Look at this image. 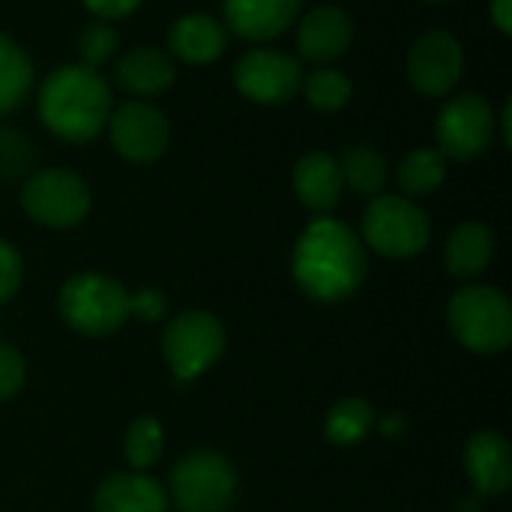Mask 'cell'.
Masks as SVG:
<instances>
[{"mask_svg":"<svg viewBox=\"0 0 512 512\" xmlns=\"http://www.w3.org/2000/svg\"><path fill=\"white\" fill-rule=\"evenodd\" d=\"M342 180L357 192V195H378L387 183V162L375 147H351L345 159L339 162Z\"/></svg>","mask_w":512,"mask_h":512,"instance_id":"603a6c76","label":"cell"},{"mask_svg":"<svg viewBox=\"0 0 512 512\" xmlns=\"http://www.w3.org/2000/svg\"><path fill=\"white\" fill-rule=\"evenodd\" d=\"M447 321L459 345L474 354H501L512 342V306L492 285H468L453 294Z\"/></svg>","mask_w":512,"mask_h":512,"instance_id":"3957f363","label":"cell"},{"mask_svg":"<svg viewBox=\"0 0 512 512\" xmlns=\"http://www.w3.org/2000/svg\"><path fill=\"white\" fill-rule=\"evenodd\" d=\"M303 0H222L228 27L252 42L279 36L297 18Z\"/></svg>","mask_w":512,"mask_h":512,"instance_id":"5bb4252c","label":"cell"},{"mask_svg":"<svg viewBox=\"0 0 512 512\" xmlns=\"http://www.w3.org/2000/svg\"><path fill=\"white\" fill-rule=\"evenodd\" d=\"M111 144L129 162H153L168 147V120L147 102H126L111 117Z\"/></svg>","mask_w":512,"mask_h":512,"instance_id":"7c38bea8","label":"cell"},{"mask_svg":"<svg viewBox=\"0 0 512 512\" xmlns=\"http://www.w3.org/2000/svg\"><path fill=\"white\" fill-rule=\"evenodd\" d=\"M162 354L177 381H195L225 354V327L210 312H183L168 324Z\"/></svg>","mask_w":512,"mask_h":512,"instance_id":"52a82bcc","label":"cell"},{"mask_svg":"<svg viewBox=\"0 0 512 512\" xmlns=\"http://www.w3.org/2000/svg\"><path fill=\"white\" fill-rule=\"evenodd\" d=\"M162 450H165V432H162L159 420L156 417H138L126 432V444H123L126 462L135 471H147L159 462Z\"/></svg>","mask_w":512,"mask_h":512,"instance_id":"d4e9b609","label":"cell"},{"mask_svg":"<svg viewBox=\"0 0 512 512\" xmlns=\"http://www.w3.org/2000/svg\"><path fill=\"white\" fill-rule=\"evenodd\" d=\"M24 378H27L24 357L12 345H0V405L18 396V390L24 387Z\"/></svg>","mask_w":512,"mask_h":512,"instance_id":"f1b7e54d","label":"cell"},{"mask_svg":"<svg viewBox=\"0 0 512 512\" xmlns=\"http://www.w3.org/2000/svg\"><path fill=\"white\" fill-rule=\"evenodd\" d=\"M33 165L30 141L9 126H0V177H21Z\"/></svg>","mask_w":512,"mask_h":512,"instance_id":"83f0119b","label":"cell"},{"mask_svg":"<svg viewBox=\"0 0 512 512\" xmlns=\"http://www.w3.org/2000/svg\"><path fill=\"white\" fill-rule=\"evenodd\" d=\"M168 492L147 474H111L96 489V512H168Z\"/></svg>","mask_w":512,"mask_h":512,"instance_id":"2e32d148","label":"cell"},{"mask_svg":"<svg viewBox=\"0 0 512 512\" xmlns=\"http://www.w3.org/2000/svg\"><path fill=\"white\" fill-rule=\"evenodd\" d=\"M168 312V300L162 291L156 288H147V291H138V294H129V315H135L138 321H162Z\"/></svg>","mask_w":512,"mask_h":512,"instance_id":"4dcf8cb0","label":"cell"},{"mask_svg":"<svg viewBox=\"0 0 512 512\" xmlns=\"http://www.w3.org/2000/svg\"><path fill=\"white\" fill-rule=\"evenodd\" d=\"M39 117L63 141L84 144L96 138L111 117V93L99 72L60 66L39 87Z\"/></svg>","mask_w":512,"mask_h":512,"instance_id":"7a4b0ae2","label":"cell"},{"mask_svg":"<svg viewBox=\"0 0 512 512\" xmlns=\"http://www.w3.org/2000/svg\"><path fill=\"white\" fill-rule=\"evenodd\" d=\"M117 48V30L108 21H93L81 30L78 36V66L84 69H99Z\"/></svg>","mask_w":512,"mask_h":512,"instance_id":"4316f807","label":"cell"},{"mask_svg":"<svg viewBox=\"0 0 512 512\" xmlns=\"http://www.w3.org/2000/svg\"><path fill=\"white\" fill-rule=\"evenodd\" d=\"M168 42L186 63H213L225 51V27L213 15L192 12L171 24Z\"/></svg>","mask_w":512,"mask_h":512,"instance_id":"d6986e66","label":"cell"},{"mask_svg":"<svg viewBox=\"0 0 512 512\" xmlns=\"http://www.w3.org/2000/svg\"><path fill=\"white\" fill-rule=\"evenodd\" d=\"M60 315L81 336H111L129 318V291L105 273H78L60 291Z\"/></svg>","mask_w":512,"mask_h":512,"instance_id":"277c9868","label":"cell"},{"mask_svg":"<svg viewBox=\"0 0 512 512\" xmlns=\"http://www.w3.org/2000/svg\"><path fill=\"white\" fill-rule=\"evenodd\" d=\"M117 84L135 96H156L174 84V60L159 48H132L114 66Z\"/></svg>","mask_w":512,"mask_h":512,"instance_id":"ac0fdd59","label":"cell"},{"mask_svg":"<svg viewBox=\"0 0 512 512\" xmlns=\"http://www.w3.org/2000/svg\"><path fill=\"white\" fill-rule=\"evenodd\" d=\"M465 468L480 495H504L512 483V450L501 432H480L465 450Z\"/></svg>","mask_w":512,"mask_h":512,"instance_id":"9a60e30c","label":"cell"},{"mask_svg":"<svg viewBox=\"0 0 512 512\" xmlns=\"http://www.w3.org/2000/svg\"><path fill=\"white\" fill-rule=\"evenodd\" d=\"M489 12H492V21H495V27H498L504 36H510L512 33V0H492Z\"/></svg>","mask_w":512,"mask_h":512,"instance_id":"d6a6232c","label":"cell"},{"mask_svg":"<svg viewBox=\"0 0 512 512\" xmlns=\"http://www.w3.org/2000/svg\"><path fill=\"white\" fill-rule=\"evenodd\" d=\"M21 207L33 222L45 228H72L90 210V189L78 174L48 168L24 183Z\"/></svg>","mask_w":512,"mask_h":512,"instance_id":"ba28073f","label":"cell"},{"mask_svg":"<svg viewBox=\"0 0 512 512\" xmlns=\"http://www.w3.org/2000/svg\"><path fill=\"white\" fill-rule=\"evenodd\" d=\"M291 270L303 294L321 303H336L363 285L369 261L363 240L348 225L321 216L297 240Z\"/></svg>","mask_w":512,"mask_h":512,"instance_id":"6da1fadb","label":"cell"},{"mask_svg":"<svg viewBox=\"0 0 512 512\" xmlns=\"http://www.w3.org/2000/svg\"><path fill=\"white\" fill-rule=\"evenodd\" d=\"M495 258V234L480 222L459 225L447 240V270L456 279L480 276Z\"/></svg>","mask_w":512,"mask_h":512,"instance_id":"ffe728a7","label":"cell"},{"mask_svg":"<svg viewBox=\"0 0 512 512\" xmlns=\"http://www.w3.org/2000/svg\"><path fill=\"white\" fill-rule=\"evenodd\" d=\"M306 99L321 111H339L351 102V81L336 69H315L306 78Z\"/></svg>","mask_w":512,"mask_h":512,"instance_id":"484cf974","label":"cell"},{"mask_svg":"<svg viewBox=\"0 0 512 512\" xmlns=\"http://www.w3.org/2000/svg\"><path fill=\"white\" fill-rule=\"evenodd\" d=\"M342 168L330 153H306L294 165V192L315 213H330L342 198Z\"/></svg>","mask_w":512,"mask_h":512,"instance_id":"e0dca14e","label":"cell"},{"mask_svg":"<svg viewBox=\"0 0 512 512\" xmlns=\"http://www.w3.org/2000/svg\"><path fill=\"white\" fill-rule=\"evenodd\" d=\"M141 0H84V6L99 18V21H111V18H123L129 12L138 9Z\"/></svg>","mask_w":512,"mask_h":512,"instance_id":"1f68e13d","label":"cell"},{"mask_svg":"<svg viewBox=\"0 0 512 512\" xmlns=\"http://www.w3.org/2000/svg\"><path fill=\"white\" fill-rule=\"evenodd\" d=\"M447 177V156L441 150H414L399 165V186L405 195H429Z\"/></svg>","mask_w":512,"mask_h":512,"instance_id":"cb8c5ba5","label":"cell"},{"mask_svg":"<svg viewBox=\"0 0 512 512\" xmlns=\"http://www.w3.org/2000/svg\"><path fill=\"white\" fill-rule=\"evenodd\" d=\"M375 423H378L375 408L366 399L351 396L333 405V411L327 414L324 432L336 447H354L375 429Z\"/></svg>","mask_w":512,"mask_h":512,"instance_id":"44dd1931","label":"cell"},{"mask_svg":"<svg viewBox=\"0 0 512 512\" xmlns=\"http://www.w3.org/2000/svg\"><path fill=\"white\" fill-rule=\"evenodd\" d=\"M462 45L444 30L420 36L408 51V78L423 96H444L462 78Z\"/></svg>","mask_w":512,"mask_h":512,"instance_id":"8fae6325","label":"cell"},{"mask_svg":"<svg viewBox=\"0 0 512 512\" xmlns=\"http://www.w3.org/2000/svg\"><path fill=\"white\" fill-rule=\"evenodd\" d=\"M426 213L402 195H378L363 213V240L387 258H414L429 246Z\"/></svg>","mask_w":512,"mask_h":512,"instance_id":"8992f818","label":"cell"},{"mask_svg":"<svg viewBox=\"0 0 512 512\" xmlns=\"http://www.w3.org/2000/svg\"><path fill=\"white\" fill-rule=\"evenodd\" d=\"M501 135H504V144H512V102H504V111H501Z\"/></svg>","mask_w":512,"mask_h":512,"instance_id":"836d02e7","label":"cell"},{"mask_svg":"<svg viewBox=\"0 0 512 512\" xmlns=\"http://www.w3.org/2000/svg\"><path fill=\"white\" fill-rule=\"evenodd\" d=\"M435 132L444 156L474 159L489 147L495 135V111L480 93H459L441 108Z\"/></svg>","mask_w":512,"mask_h":512,"instance_id":"9c48e42d","label":"cell"},{"mask_svg":"<svg viewBox=\"0 0 512 512\" xmlns=\"http://www.w3.org/2000/svg\"><path fill=\"white\" fill-rule=\"evenodd\" d=\"M33 81V66L30 57L0 33V114L18 108L30 90Z\"/></svg>","mask_w":512,"mask_h":512,"instance_id":"7402d4cb","label":"cell"},{"mask_svg":"<svg viewBox=\"0 0 512 512\" xmlns=\"http://www.w3.org/2000/svg\"><path fill=\"white\" fill-rule=\"evenodd\" d=\"M21 276H24V264H21L18 249L12 243L0 240V306L15 297Z\"/></svg>","mask_w":512,"mask_h":512,"instance_id":"f546056e","label":"cell"},{"mask_svg":"<svg viewBox=\"0 0 512 512\" xmlns=\"http://www.w3.org/2000/svg\"><path fill=\"white\" fill-rule=\"evenodd\" d=\"M237 495V474L231 462L213 450H195L171 471L168 501L180 512H228Z\"/></svg>","mask_w":512,"mask_h":512,"instance_id":"5b68a950","label":"cell"},{"mask_svg":"<svg viewBox=\"0 0 512 512\" xmlns=\"http://www.w3.org/2000/svg\"><path fill=\"white\" fill-rule=\"evenodd\" d=\"M351 39H354V24L348 12H342L339 6L312 9L297 33L300 54L312 63H330L342 57L351 48Z\"/></svg>","mask_w":512,"mask_h":512,"instance_id":"4fadbf2b","label":"cell"},{"mask_svg":"<svg viewBox=\"0 0 512 512\" xmlns=\"http://www.w3.org/2000/svg\"><path fill=\"white\" fill-rule=\"evenodd\" d=\"M234 84L252 102L279 105V102H288L300 90L303 72L294 57L273 51V48H255L240 57L234 69Z\"/></svg>","mask_w":512,"mask_h":512,"instance_id":"30bf717a","label":"cell"}]
</instances>
